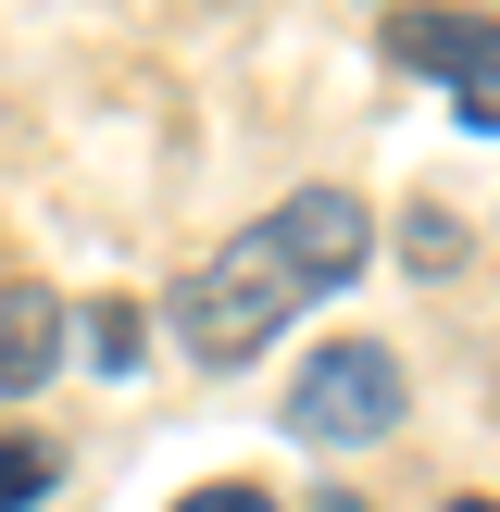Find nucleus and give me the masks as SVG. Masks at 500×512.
I'll return each instance as SVG.
<instances>
[{"label":"nucleus","instance_id":"obj_4","mask_svg":"<svg viewBox=\"0 0 500 512\" xmlns=\"http://www.w3.org/2000/svg\"><path fill=\"white\" fill-rule=\"evenodd\" d=\"M63 300L50 288H0V400H25V388H50V363H63Z\"/></svg>","mask_w":500,"mask_h":512},{"label":"nucleus","instance_id":"obj_2","mask_svg":"<svg viewBox=\"0 0 500 512\" xmlns=\"http://www.w3.org/2000/svg\"><path fill=\"white\" fill-rule=\"evenodd\" d=\"M388 425H400V350L338 338V350H313V363H300V388H288V438H313V450H375Z\"/></svg>","mask_w":500,"mask_h":512},{"label":"nucleus","instance_id":"obj_5","mask_svg":"<svg viewBox=\"0 0 500 512\" xmlns=\"http://www.w3.org/2000/svg\"><path fill=\"white\" fill-rule=\"evenodd\" d=\"M63 488V463H50V438H25V425H0V512H38Z\"/></svg>","mask_w":500,"mask_h":512},{"label":"nucleus","instance_id":"obj_7","mask_svg":"<svg viewBox=\"0 0 500 512\" xmlns=\"http://www.w3.org/2000/svg\"><path fill=\"white\" fill-rule=\"evenodd\" d=\"M413 263L450 275V263H463V225H450V213H413Z\"/></svg>","mask_w":500,"mask_h":512},{"label":"nucleus","instance_id":"obj_9","mask_svg":"<svg viewBox=\"0 0 500 512\" xmlns=\"http://www.w3.org/2000/svg\"><path fill=\"white\" fill-rule=\"evenodd\" d=\"M438 512H500V500H438Z\"/></svg>","mask_w":500,"mask_h":512},{"label":"nucleus","instance_id":"obj_6","mask_svg":"<svg viewBox=\"0 0 500 512\" xmlns=\"http://www.w3.org/2000/svg\"><path fill=\"white\" fill-rule=\"evenodd\" d=\"M175 512H288V500H275V488H250V475H213V488H188Z\"/></svg>","mask_w":500,"mask_h":512},{"label":"nucleus","instance_id":"obj_3","mask_svg":"<svg viewBox=\"0 0 500 512\" xmlns=\"http://www.w3.org/2000/svg\"><path fill=\"white\" fill-rule=\"evenodd\" d=\"M388 50L463 100L475 138H500V13H425L413 0V13H388Z\"/></svg>","mask_w":500,"mask_h":512},{"label":"nucleus","instance_id":"obj_1","mask_svg":"<svg viewBox=\"0 0 500 512\" xmlns=\"http://www.w3.org/2000/svg\"><path fill=\"white\" fill-rule=\"evenodd\" d=\"M363 250H375V213L350 188H288L250 238H225L213 263L175 288V338H188V363L238 375L250 350H275L313 300H338L350 275H363Z\"/></svg>","mask_w":500,"mask_h":512},{"label":"nucleus","instance_id":"obj_8","mask_svg":"<svg viewBox=\"0 0 500 512\" xmlns=\"http://www.w3.org/2000/svg\"><path fill=\"white\" fill-rule=\"evenodd\" d=\"M88 363H138V325H125V313H88Z\"/></svg>","mask_w":500,"mask_h":512}]
</instances>
